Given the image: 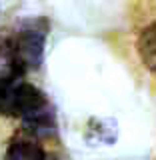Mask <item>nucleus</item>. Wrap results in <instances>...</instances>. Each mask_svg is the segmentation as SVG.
I'll return each mask as SVG.
<instances>
[{
  "mask_svg": "<svg viewBox=\"0 0 156 160\" xmlns=\"http://www.w3.org/2000/svg\"><path fill=\"white\" fill-rule=\"evenodd\" d=\"M136 52L144 66L156 74V20L140 30L136 38Z\"/></svg>",
  "mask_w": 156,
  "mask_h": 160,
  "instance_id": "4",
  "label": "nucleus"
},
{
  "mask_svg": "<svg viewBox=\"0 0 156 160\" xmlns=\"http://www.w3.org/2000/svg\"><path fill=\"white\" fill-rule=\"evenodd\" d=\"M48 20L32 16L24 18L6 34L8 44L12 48V54L24 70V74H30L40 68L44 60V48H46L48 38Z\"/></svg>",
  "mask_w": 156,
  "mask_h": 160,
  "instance_id": "1",
  "label": "nucleus"
},
{
  "mask_svg": "<svg viewBox=\"0 0 156 160\" xmlns=\"http://www.w3.org/2000/svg\"><path fill=\"white\" fill-rule=\"evenodd\" d=\"M20 80H26V74L14 58L6 34H0V100Z\"/></svg>",
  "mask_w": 156,
  "mask_h": 160,
  "instance_id": "3",
  "label": "nucleus"
},
{
  "mask_svg": "<svg viewBox=\"0 0 156 160\" xmlns=\"http://www.w3.org/2000/svg\"><path fill=\"white\" fill-rule=\"evenodd\" d=\"M2 160H52L38 138L20 132L10 138Z\"/></svg>",
  "mask_w": 156,
  "mask_h": 160,
  "instance_id": "2",
  "label": "nucleus"
}]
</instances>
